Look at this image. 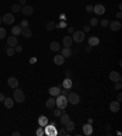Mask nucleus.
<instances>
[{"mask_svg": "<svg viewBox=\"0 0 122 136\" xmlns=\"http://www.w3.org/2000/svg\"><path fill=\"white\" fill-rule=\"evenodd\" d=\"M6 37V29L3 27H0V39H3V38Z\"/></svg>", "mask_w": 122, "mask_h": 136, "instance_id": "nucleus-36", "label": "nucleus"}, {"mask_svg": "<svg viewBox=\"0 0 122 136\" xmlns=\"http://www.w3.org/2000/svg\"><path fill=\"white\" fill-rule=\"evenodd\" d=\"M65 126H66V130H67L68 132H71V131H73V129H75L76 125H75V123L72 122V120H68V122L66 123Z\"/></svg>", "mask_w": 122, "mask_h": 136, "instance_id": "nucleus-29", "label": "nucleus"}, {"mask_svg": "<svg viewBox=\"0 0 122 136\" xmlns=\"http://www.w3.org/2000/svg\"><path fill=\"white\" fill-rule=\"evenodd\" d=\"M98 20L95 19V17H93V19H90V21H89V26L90 27H95V26H98Z\"/></svg>", "mask_w": 122, "mask_h": 136, "instance_id": "nucleus-32", "label": "nucleus"}, {"mask_svg": "<svg viewBox=\"0 0 122 136\" xmlns=\"http://www.w3.org/2000/svg\"><path fill=\"white\" fill-rule=\"evenodd\" d=\"M90 50H92V46H89V44H88V46L85 47V52H87V53H89Z\"/></svg>", "mask_w": 122, "mask_h": 136, "instance_id": "nucleus-45", "label": "nucleus"}, {"mask_svg": "<svg viewBox=\"0 0 122 136\" xmlns=\"http://www.w3.org/2000/svg\"><path fill=\"white\" fill-rule=\"evenodd\" d=\"M12 135H14V136H20L21 134H20L19 131H15V132H12Z\"/></svg>", "mask_w": 122, "mask_h": 136, "instance_id": "nucleus-51", "label": "nucleus"}, {"mask_svg": "<svg viewBox=\"0 0 122 136\" xmlns=\"http://www.w3.org/2000/svg\"><path fill=\"white\" fill-rule=\"evenodd\" d=\"M60 49H61V47H60V43L59 42H53L50 44V50H53V52H59Z\"/></svg>", "mask_w": 122, "mask_h": 136, "instance_id": "nucleus-28", "label": "nucleus"}, {"mask_svg": "<svg viewBox=\"0 0 122 136\" xmlns=\"http://www.w3.org/2000/svg\"><path fill=\"white\" fill-rule=\"evenodd\" d=\"M67 32H68V33H73V32H75V31H73V27H68V28H67Z\"/></svg>", "mask_w": 122, "mask_h": 136, "instance_id": "nucleus-48", "label": "nucleus"}, {"mask_svg": "<svg viewBox=\"0 0 122 136\" xmlns=\"http://www.w3.org/2000/svg\"><path fill=\"white\" fill-rule=\"evenodd\" d=\"M44 135L47 136H56L57 135V130L54 124H50V125H45L44 126Z\"/></svg>", "mask_w": 122, "mask_h": 136, "instance_id": "nucleus-3", "label": "nucleus"}, {"mask_svg": "<svg viewBox=\"0 0 122 136\" xmlns=\"http://www.w3.org/2000/svg\"><path fill=\"white\" fill-rule=\"evenodd\" d=\"M19 4L21 5V6H24V5H26V0H19Z\"/></svg>", "mask_w": 122, "mask_h": 136, "instance_id": "nucleus-46", "label": "nucleus"}, {"mask_svg": "<svg viewBox=\"0 0 122 136\" xmlns=\"http://www.w3.org/2000/svg\"><path fill=\"white\" fill-rule=\"evenodd\" d=\"M14 103H15L14 98H9V97H5L4 104H5V107H6L7 109H11V108H12V107H14Z\"/></svg>", "mask_w": 122, "mask_h": 136, "instance_id": "nucleus-18", "label": "nucleus"}, {"mask_svg": "<svg viewBox=\"0 0 122 136\" xmlns=\"http://www.w3.org/2000/svg\"><path fill=\"white\" fill-rule=\"evenodd\" d=\"M89 31H90V26L89 25H85L83 27V32H89Z\"/></svg>", "mask_w": 122, "mask_h": 136, "instance_id": "nucleus-43", "label": "nucleus"}, {"mask_svg": "<svg viewBox=\"0 0 122 136\" xmlns=\"http://www.w3.org/2000/svg\"><path fill=\"white\" fill-rule=\"evenodd\" d=\"M72 39H73L76 43H82L84 41V32H83V31H76V32H73Z\"/></svg>", "mask_w": 122, "mask_h": 136, "instance_id": "nucleus-5", "label": "nucleus"}, {"mask_svg": "<svg viewBox=\"0 0 122 136\" xmlns=\"http://www.w3.org/2000/svg\"><path fill=\"white\" fill-rule=\"evenodd\" d=\"M15 53H16V50H15V48H14V47L6 48V54H7L9 56H14V55H15Z\"/></svg>", "mask_w": 122, "mask_h": 136, "instance_id": "nucleus-31", "label": "nucleus"}, {"mask_svg": "<svg viewBox=\"0 0 122 136\" xmlns=\"http://www.w3.org/2000/svg\"><path fill=\"white\" fill-rule=\"evenodd\" d=\"M21 34H22L24 38H31L33 33H32V31H31L28 27H26V28H22V31H21Z\"/></svg>", "mask_w": 122, "mask_h": 136, "instance_id": "nucleus-22", "label": "nucleus"}, {"mask_svg": "<svg viewBox=\"0 0 122 136\" xmlns=\"http://www.w3.org/2000/svg\"><path fill=\"white\" fill-rule=\"evenodd\" d=\"M62 43H64L65 47H71L72 43H73V39H72V37H70V36H66V37H64V39H62Z\"/></svg>", "mask_w": 122, "mask_h": 136, "instance_id": "nucleus-21", "label": "nucleus"}, {"mask_svg": "<svg viewBox=\"0 0 122 136\" xmlns=\"http://www.w3.org/2000/svg\"><path fill=\"white\" fill-rule=\"evenodd\" d=\"M83 132H84L87 136H89L93 134V126L90 125V123H88V124H84L83 125Z\"/></svg>", "mask_w": 122, "mask_h": 136, "instance_id": "nucleus-16", "label": "nucleus"}, {"mask_svg": "<svg viewBox=\"0 0 122 136\" xmlns=\"http://www.w3.org/2000/svg\"><path fill=\"white\" fill-rule=\"evenodd\" d=\"M1 19H3V22H4V24L11 25V24H14L15 16H14V14H5L4 16H1Z\"/></svg>", "mask_w": 122, "mask_h": 136, "instance_id": "nucleus-6", "label": "nucleus"}, {"mask_svg": "<svg viewBox=\"0 0 122 136\" xmlns=\"http://www.w3.org/2000/svg\"><path fill=\"white\" fill-rule=\"evenodd\" d=\"M93 11L97 15H104L105 14V6L101 4H97L95 6H93Z\"/></svg>", "mask_w": 122, "mask_h": 136, "instance_id": "nucleus-9", "label": "nucleus"}, {"mask_svg": "<svg viewBox=\"0 0 122 136\" xmlns=\"http://www.w3.org/2000/svg\"><path fill=\"white\" fill-rule=\"evenodd\" d=\"M61 50V55L64 56V58H70L71 55H72V49H71V47H65L64 49H60Z\"/></svg>", "mask_w": 122, "mask_h": 136, "instance_id": "nucleus-12", "label": "nucleus"}, {"mask_svg": "<svg viewBox=\"0 0 122 136\" xmlns=\"http://www.w3.org/2000/svg\"><path fill=\"white\" fill-rule=\"evenodd\" d=\"M68 134H70V132L67 131L66 129H61V130L57 131V135H68Z\"/></svg>", "mask_w": 122, "mask_h": 136, "instance_id": "nucleus-38", "label": "nucleus"}, {"mask_svg": "<svg viewBox=\"0 0 122 136\" xmlns=\"http://www.w3.org/2000/svg\"><path fill=\"white\" fill-rule=\"evenodd\" d=\"M110 110L112 113H117L120 110V102L118 101H114L110 103Z\"/></svg>", "mask_w": 122, "mask_h": 136, "instance_id": "nucleus-13", "label": "nucleus"}, {"mask_svg": "<svg viewBox=\"0 0 122 136\" xmlns=\"http://www.w3.org/2000/svg\"><path fill=\"white\" fill-rule=\"evenodd\" d=\"M54 115H55V117L56 118H59L61 115V114H62V109H60V108H57V109H54Z\"/></svg>", "mask_w": 122, "mask_h": 136, "instance_id": "nucleus-35", "label": "nucleus"}, {"mask_svg": "<svg viewBox=\"0 0 122 136\" xmlns=\"http://www.w3.org/2000/svg\"><path fill=\"white\" fill-rule=\"evenodd\" d=\"M38 124H39V126H45L48 124V118L45 117V115H40L39 117V119H38Z\"/></svg>", "mask_w": 122, "mask_h": 136, "instance_id": "nucleus-25", "label": "nucleus"}, {"mask_svg": "<svg viewBox=\"0 0 122 136\" xmlns=\"http://www.w3.org/2000/svg\"><path fill=\"white\" fill-rule=\"evenodd\" d=\"M1 22H3V19H1V16H0V24H1Z\"/></svg>", "mask_w": 122, "mask_h": 136, "instance_id": "nucleus-54", "label": "nucleus"}, {"mask_svg": "<svg viewBox=\"0 0 122 136\" xmlns=\"http://www.w3.org/2000/svg\"><path fill=\"white\" fill-rule=\"evenodd\" d=\"M56 27H59L53 20H50V21H48L47 22V25H45V28H47L48 31H53V29H55Z\"/></svg>", "mask_w": 122, "mask_h": 136, "instance_id": "nucleus-23", "label": "nucleus"}, {"mask_svg": "<svg viewBox=\"0 0 122 136\" xmlns=\"http://www.w3.org/2000/svg\"><path fill=\"white\" fill-rule=\"evenodd\" d=\"M109 26H110V29L114 32H118L121 29V22L120 21H111L109 24Z\"/></svg>", "mask_w": 122, "mask_h": 136, "instance_id": "nucleus-7", "label": "nucleus"}, {"mask_svg": "<svg viewBox=\"0 0 122 136\" xmlns=\"http://www.w3.org/2000/svg\"><path fill=\"white\" fill-rule=\"evenodd\" d=\"M109 79L112 81V82H117V81H121V75H120V72H117V71H111L110 75H109Z\"/></svg>", "mask_w": 122, "mask_h": 136, "instance_id": "nucleus-10", "label": "nucleus"}, {"mask_svg": "<svg viewBox=\"0 0 122 136\" xmlns=\"http://www.w3.org/2000/svg\"><path fill=\"white\" fill-rule=\"evenodd\" d=\"M114 88H115V89H117V91H120V89L122 88V84H121V81L114 82Z\"/></svg>", "mask_w": 122, "mask_h": 136, "instance_id": "nucleus-34", "label": "nucleus"}, {"mask_svg": "<svg viewBox=\"0 0 122 136\" xmlns=\"http://www.w3.org/2000/svg\"><path fill=\"white\" fill-rule=\"evenodd\" d=\"M122 17V14H121V11L120 12H117V19H121Z\"/></svg>", "mask_w": 122, "mask_h": 136, "instance_id": "nucleus-52", "label": "nucleus"}, {"mask_svg": "<svg viewBox=\"0 0 122 136\" xmlns=\"http://www.w3.org/2000/svg\"><path fill=\"white\" fill-rule=\"evenodd\" d=\"M66 97H67L68 103L73 104V105H76V104L80 103V96H78L77 93H75V92H68V94H67Z\"/></svg>", "mask_w": 122, "mask_h": 136, "instance_id": "nucleus-4", "label": "nucleus"}, {"mask_svg": "<svg viewBox=\"0 0 122 136\" xmlns=\"http://www.w3.org/2000/svg\"><path fill=\"white\" fill-rule=\"evenodd\" d=\"M55 99H56V104H55V105H57V108L65 109L66 107H67L68 101H67V97H66V96H64V94H59Z\"/></svg>", "mask_w": 122, "mask_h": 136, "instance_id": "nucleus-1", "label": "nucleus"}, {"mask_svg": "<svg viewBox=\"0 0 122 136\" xmlns=\"http://www.w3.org/2000/svg\"><path fill=\"white\" fill-rule=\"evenodd\" d=\"M4 99H5V94L0 92V102H4Z\"/></svg>", "mask_w": 122, "mask_h": 136, "instance_id": "nucleus-44", "label": "nucleus"}, {"mask_svg": "<svg viewBox=\"0 0 122 136\" xmlns=\"http://www.w3.org/2000/svg\"><path fill=\"white\" fill-rule=\"evenodd\" d=\"M66 25H65V22H61V25H60V27H65Z\"/></svg>", "mask_w": 122, "mask_h": 136, "instance_id": "nucleus-53", "label": "nucleus"}, {"mask_svg": "<svg viewBox=\"0 0 122 136\" xmlns=\"http://www.w3.org/2000/svg\"><path fill=\"white\" fill-rule=\"evenodd\" d=\"M109 24H110V22H109V20H101V21H100V25H101L103 27H108Z\"/></svg>", "mask_w": 122, "mask_h": 136, "instance_id": "nucleus-39", "label": "nucleus"}, {"mask_svg": "<svg viewBox=\"0 0 122 136\" xmlns=\"http://www.w3.org/2000/svg\"><path fill=\"white\" fill-rule=\"evenodd\" d=\"M7 85H9L11 88H17L19 87V80L16 77H10L7 80Z\"/></svg>", "mask_w": 122, "mask_h": 136, "instance_id": "nucleus-14", "label": "nucleus"}, {"mask_svg": "<svg viewBox=\"0 0 122 136\" xmlns=\"http://www.w3.org/2000/svg\"><path fill=\"white\" fill-rule=\"evenodd\" d=\"M60 94L67 96V94H68V89H67V88H61V89H60Z\"/></svg>", "mask_w": 122, "mask_h": 136, "instance_id": "nucleus-40", "label": "nucleus"}, {"mask_svg": "<svg viewBox=\"0 0 122 136\" xmlns=\"http://www.w3.org/2000/svg\"><path fill=\"white\" fill-rule=\"evenodd\" d=\"M72 80H71V79H67V77H66L65 80L62 81V87H64V88H67V89H70L71 87H72Z\"/></svg>", "mask_w": 122, "mask_h": 136, "instance_id": "nucleus-24", "label": "nucleus"}, {"mask_svg": "<svg viewBox=\"0 0 122 136\" xmlns=\"http://www.w3.org/2000/svg\"><path fill=\"white\" fill-rule=\"evenodd\" d=\"M21 12L26 16H29V15H32L34 12V9H33V6H29V5H24L22 6V9H21Z\"/></svg>", "mask_w": 122, "mask_h": 136, "instance_id": "nucleus-8", "label": "nucleus"}, {"mask_svg": "<svg viewBox=\"0 0 122 136\" xmlns=\"http://www.w3.org/2000/svg\"><path fill=\"white\" fill-rule=\"evenodd\" d=\"M116 98H117V101H118V102H120V101H121V99H122V94H121V93H118L117 96H116Z\"/></svg>", "mask_w": 122, "mask_h": 136, "instance_id": "nucleus-49", "label": "nucleus"}, {"mask_svg": "<svg viewBox=\"0 0 122 136\" xmlns=\"http://www.w3.org/2000/svg\"><path fill=\"white\" fill-rule=\"evenodd\" d=\"M31 64H34V63H36V61H37V58H34V56H33V58H31Z\"/></svg>", "mask_w": 122, "mask_h": 136, "instance_id": "nucleus-47", "label": "nucleus"}, {"mask_svg": "<svg viewBox=\"0 0 122 136\" xmlns=\"http://www.w3.org/2000/svg\"><path fill=\"white\" fill-rule=\"evenodd\" d=\"M66 77H67V79H71V74H70V71H66Z\"/></svg>", "mask_w": 122, "mask_h": 136, "instance_id": "nucleus-50", "label": "nucleus"}, {"mask_svg": "<svg viewBox=\"0 0 122 136\" xmlns=\"http://www.w3.org/2000/svg\"><path fill=\"white\" fill-rule=\"evenodd\" d=\"M55 104H56V99L54 98L53 96H51V98H48L47 102H45L47 108H54V107H55Z\"/></svg>", "mask_w": 122, "mask_h": 136, "instance_id": "nucleus-20", "label": "nucleus"}, {"mask_svg": "<svg viewBox=\"0 0 122 136\" xmlns=\"http://www.w3.org/2000/svg\"><path fill=\"white\" fill-rule=\"evenodd\" d=\"M21 31H22V27H21L20 25H17V26H14V27L11 28V32H12V34H14V36H20V34H21Z\"/></svg>", "mask_w": 122, "mask_h": 136, "instance_id": "nucleus-27", "label": "nucleus"}, {"mask_svg": "<svg viewBox=\"0 0 122 136\" xmlns=\"http://www.w3.org/2000/svg\"><path fill=\"white\" fill-rule=\"evenodd\" d=\"M19 44V41H17V37L16 36H11V37H7V46L9 47H16Z\"/></svg>", "mask_w": 122, "mask_h": 136, "instance_id": "nucleus-11", "label": "nucleus"}, {"mask_svg": "<svg viewBox=\"0 0 122 136\" xmlns=\"http://www.w3.org/2000/svg\"><path fill=\"white\" fill-rule=\"evenodd\" d=\"M85 10H87V12H93V5H87Z\"/></svg>", "mask_w": 122, "mask_h": 136, "instance_id": "nucleus-42", "label": "nucleus"}, {"mask_svg": "<svg viewBox=\"0 0 122 136\" xmlns=\"http://www.w3.org/2000/svg\"><path fill=\"white\" fill-rule=\"evenodd\" d=\"M36 135H37V136H43V135H44V127H43V126L38 127L37 131H36Z\"/></svg>", "mask_w": 122, "mask_h": 136, "instance_id": "nucleus-33", "label": "nucleus"}, {"mask_svg": "<svg viewBox=\"0 0 122 136\" xmlns=\"http://www.w3.org/2000/svg\"><path fill=\"white\" fill-rule=\"evenodd\" d=\"M21 9H22V6H21L20 4H14L12 6H11V12H12V14L20 12V11H21Z\"/></svg>", "mask_w": 122, "mask_h": 136, "instance_id": "nucleus-30", "label": "nucleus"}, {"mask_svg": "<svg viewBox=\"0 0 122 136\" xmlns=\"http://www.w3.org/2000/svg\"><path fill=\"white\" fill-rule=\"evenodd\" d=\"M15 50H16L17 53H21L22 50H23V48H22V46H20V44H17V46H16V48H15Z\"/></svg>", "mask_w": 122, "mask_h": 136, "instance_id": "nucleus-41", "label": "nucleus"}, {"mask_svg": "<svg viewBox=\"0 0 122 136\" xmlns=\"http://www.w3.org/2000/svg\"><path fill=\"white\" fill-rule=\"evenodd\" d=\"M12 98H14L15 102H17V103H22V102H24V98H26V97H24L23 92L17 87V88H15V92H14Z\"/></svg>", "mask_w": 122, "mask_h": 136, "instance_id": "nucleus-2", "label": "nucleus"}, {"mask_svg": "<svg viewBox=\"0 0 122 136\" xmlns=\"http://www.w3.org/2000/svg\"><path fill=\"white\" fill-rule=\"evenodd\" d=\"M54 63H55L56 65H62V64L65 63V58L61 55V54H57V55L54 56Z\"/></svg>", "mask_w": 122, "mask_h": 136, "instance_id": "nucleus-19", "label": "nucleus"}, {"mask_svg": "<svg viewBox=\"0 0 122 136\" xmlns=\"http://www.w3.org/2000/svg\"><path fill=\"white\" fill-rule=\"evenodd\" d=\"M68 120H70V115H68L67 113H65V110H64V112H62V114L60 115V123L64 125V126H65L66 123L68 122Z\"/></svg>", "mask_w": 122, "mask_h": 136, "instance_id": "nucleus-17", "label": "nucleus"}, {"mask_svg": "<svg viewBox=\"0 0 122 136\" xmlns=\"http://www.w3.org/2000/svg\"><path fill=\"white\" fill-rule=\"evenodd\" d=\"M20 26H21L22 28H26V27H28V26H29V22L27 21V20H23V21L20 24Z\"/></svg>", "mask_w": 122, "mask_h": 136, "instance_id": "nucleus-37", "label": "nucleus"}, {"mask_svg": "<svg viewBox=\"0 0 122 136\" xmlns=\"http://www.w3.org/2000/svg\"><path fill=\"white\" fill-rule=\"evenodd\" d=\"M99 43H100V39H99L98 37H90L89 39H88V44H89V46H92V47H94V46H98Z\"/></svg>", "mask_w": 122, "mask_h": 136, "instance_id": "nucleus-26", "label": "nucleus"}, {"mask_svg": "<svg viewBox=\"0 0 122 136\" xmlns=\"http://www.w3.org/2000/svg\"><path fill=\"white\" fill-rule=\"evenodd\" d=\"M60 87H56V86H53L49 88V94L53 96V97H57L59 94H60Z\"/></svg>", "mask_w": 122, "mask_h": 136, "instance_id": "nucleus-15", "label": "nucleus"}]
</instances>
